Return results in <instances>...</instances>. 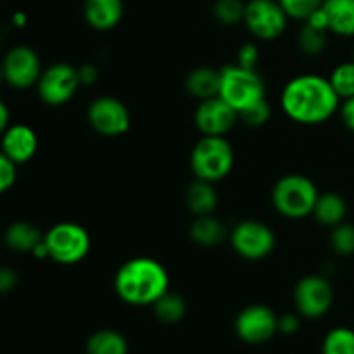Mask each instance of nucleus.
<instances>
[{
  "instance_id": "obj_1",
  "label": "nucleus",
  "mask_w": 354,
  "mask_h": 354,
  "mask_svg": "<svg viewBox=\"0 0 354 354\" xmlns=\"http://www.w3.org/2000/svg\"><path fill=\"white\" fill-rule=\"evenodd\" d=\"M282 109L301 124H320L341 109V99L330 80L320 75H301L290 80L282 92Z\"/></svg>"
},
{
  "instance_id": "obj_2",
  "label": "nucleus",
  "mask_w": 354,
  "mask_h": 354,
  "mask_svg": "<svg viewBox=\"0 0 354 354\" xmlns=\"http://www.w3.org/2000/svg\"><path fill=\"white\" fill-rule=\"evenodd\" d=\"M118 297L131 306H151L169 289L165 266L152 258H133L124 263L114 277Z\"/></svg>"
},
{
  "instance_id": "obj_3",
  "label": "nucleus",
  "mask_w": 354,
  "mask_h": 354,
  "mask_svg": "<svg viewBox=\"0 0 354 354\" xmlns=\"http://www.w3.org/2000/svg\"><path fill=\"white\" fill-rule=\"evenodd\" d=\"M234 149L225 137L204 135L190 154V168L196 178L211 183L223 180L234 168Z\"/></svg>"
},
{
  "instance_id": "obj_4",
  "label": "nucleus",
  "mask_w": 354,
  "mask_h": 354,
  "mask_svg": "<svg viewBox=\"0 0 354 354\" xmlns=\"http://www.w3.org/2000/svg\"><path fill=\"white\" fill-rule=\"evenodd\" d=\"M318 196L317 185L308 176L286 175L273 187L272 203L282 216L299 220L313 214Z\"/></svg>"
},
{
  "instance_id": "obj_5",
  "label": "nucleus",
  "mask_w": 354,
  "mask_h": 354,
  "mask_svg": "<svg viewBox=\"0 0 354 354\" xmlns=\"http://www.w3.org/2000/svg\"><path fill=\"white\" fill-rule=\"evenodd\" d=\"M220 97L237 113H242L265 99V83L256 69L244 68L241 64L225 66L221 68Z\"/></svg>"
},
{
  "instance_id": "obj_6",
  "label": "nucleus",
  "mask_w": 354,
  "mask_h": 354,
  "mask_svg": "<svg viewBox=\"0 0 354 354\" xmlns=\"http://www.w3.org/2000/svg\"><path fill=\"white\" fill-rule=\"evenodd\" d=\"M48 258L59 265H76L90 251V235L82 225L62 221L44 234Z\"/></svg>"
},
{
  "instance_id": "obj_7",
  "label": "nucleus",
  "mask_w": 354,
  "mask_h": 354,
  "mask_svg": "<svg viewBox=\"0 0 354 354\" xmlns=\"http://www.w3.org/2000/svg\"><path fill=\"white\" fill-rule=\"evenodd\" d=\"M78 69L68 62H55L44 69L37 83L38 95L47 106H62L75 97L80 88Z\"/></svg>"
},
{
  "instance_id": "obj_8",
  "label": "nucleus",
  "mask_w": 354,
  "mask_h": 354,
  "mask_svg": "<svg viewBox=\"0 0 354 354\" xmlns=\"http://www.w3.org/2000/svg\"><path fill=\"white\" fill-rule=\"evenodd\" d=\"M289 16L279 0H249L245 3L244 23L256 38L275 40L286 31Z\"/></svg>"
},
{
  "instance_id": "obj_9",
  "label": "nucleus",
  "mask_w": 354,
  "mask_h": 354,
  "mask_svg": "<svg viewBox=\"0 0 354 354\" xmlns=\"http://www.w3.org/2000/svg\"><path fill=\"white\" fill-rule=\"evenodd\" d=\"M294 304L301 317L310 320L322 318L334 304V289L324 277L308 275L294 289Z\"/></svg>"
},
{
  "instance_id": "obj_10",
  "label": "nucleus",
  "mask_w": 354,
  "mask_h": 354,
  "mask_svg": "<svg viewBox=\"0 0 354 354\" xmlns=\"http://www.w3.org/2000/svg\"><path fill=\"white\" fill-rule=\"evenodd\" d=\"M232 245L244 259L258 261L275 249V234L268 225L256 220L241 221L232 232Z\"/></svg>"
},
{
  "instance_id": "obj_11",
  "label": "nucleus",
  "mask_w": 354,
  "mask_h": 354,
  "mask_svg": "<svg viewBox=\"0 0 354 354\" xmlns=\"http://www.w3.org/2000/svg\"><path fill=\"white\" fill-rule=\"evenodd\" d=\"M88 123L104 137H120L130 130V111L114 97H99L88 107Z\"/></svg>"
},
{
  "instance_id": "obj_12",
  "label": "nucleus",
  "mask_w": 354,
  "mask_h": 354,
  "mask_svg": "<svg viewBox=\"0 0 354 354\" xmlns=\"http://www.w3.org/2000/svg\"><path fill=\"white\" fill-rule=\"evenodd\" d=\"M41 71L44 69H41L40 57L28 45L12 47L2 61L3 82L14 88H30L37 85Z\"/></svg>"
},
{
  "instance_id": "obj_13",
  "label": "nucleus",
  "mask_w": 354,
  "mask_h": 354,
  "mask_svg": "<svg viewBox=\"0 0 354 354\" xmlns=\"http://www.w3.org/2000/svg\"><path fill=\"white\" fill-rule=\"evenodd\" d=\"M235 332L248 344H263L279 332V317L268 306L252 304L237 315Z\"/></svg>"
},
{
  "instance_id": "obj_14",
  "label": "nucleus",
  "mask_w": 354,
  "mask_h": 354,
  "mask_svg": "<svg viewBox=\"0 0 354 354\" xmlns=\"http://www.w3.org/2000/svg\"><path fill=\"white\" fill-rule=\"evenodd\" d=\"M239 120V113L220 95L201 100L196 111V124L203 135L223 137Z\"/></svg>"
},
{
  "instance_id": "obj_15",
  "label": "nucleus",
  "mask_w": 354,
  "mask_h": 354,
  "mask_svg": "<svg viewBox=\"0 0 354 354\" xmlns=\"http://www.w3.org/2000/svg\"><path fill=\"white\" fill-rule=\"evenodd\" d=\"M0 151L16 165H24L37 154V133L28 124H10L0 137Z\"/></svg>"
},
{
  "instance_id": "obj_16",
  "label": "nucleus",
  "mask_w": 354,
  "mask_h": 354,
  "mask_svg": "<svg viewBox=\"0 0 354 354\" xmlns=\"http://www.w3.org/2000/svg\"><path fill=\"white\" fill-rule=\"evenodd\" d=\"M85 19L93 30L107 31L118 26L124 14L123 0H85Z\"/></svg>"
},
{
  "instance_id": "obj_17",
  "label": "nucleus",
  "mask_w": 354,
  "mask_h": 354,
  "mask_svg": "<svg viewBox=\"0 0 354 354\" xmlns=\"http://www.w3.org/2000/svg\"><path fill=\"white\" fill-rule=\"evenodd\" d=\"M221 86V69L209 68V66H201L189 73L185 80V88L190 95L197 97L201 100L213 99L220 95Z\"/></svg>"
},
{
  "instance_id": "obj_18",
  "label": "nucleus",
  "mask_w": 354,
  "mask_h": 354,
  "mask_svg": "<svg viewBox=\"0 0 354 354\" xmlns=\"http://www.w3.org/2000/svg\"><path fill=\"white\" fill-rule=\"evenodd\" d=\"M325 16L330 33L354 37V0H324Z\"/></svg>"
},
{
  "instance_id": "obj_19",
  "label": "nucleus",
  "mask_w": 354,
  "mask_h": 354,
  "mask_svg": "<svg viewBox=\"0 0 354 354\" xmlns=\"http://www.w3.org/2000/svg\"><path fill=\"white\" fill-rule=\"evenodd\" d=\"M7 248L16 252H33L35 248L44 241V234L28 221H14L3 234Z\"/></svg>"
},
{
  "instance_id": "obj_20",
  "label": "nucleus",
  "mask_w": 354,
  "mask_h": 354,
  "mask_svg": "<svg viewBox=\"0 0 354 354\" xmlns=\"http://www.w3.org/2000/svg\"><path fill=\"white\" fill-rule=\"evenodd\" d=\"M346 214H348V204H346L344 197L335 192L318 196L313 209V216L318 223L334 228L341 225L342 221H346Z\"/></svg>"
},
{
  "instance_id": "obj_21",
  "label": "nucleus",
  "mask_w": 354,
  "mask_h": 354,
  "mask_svg": "<svg viewBox=\"0 0 354 354\" xmlns=\"http://www.w3.org/2000/svg\"><path fill=\"white\" fill-rule=\"evenodd\" d=\"M187 207L197 216H206L213 214V211L218 206V192L214 189V183L197 180L187 190Z\"/></svg>"
},
{
  "instance_id": "obj_22",
  "label": "nucleus",
  "mask_w": 354,
  "mask_h": 354,
  "mask_svg": "<svg viewBox=\"0 0 354 354\" xmlns=\"http://www.w3.org/2000/svg\"><path fill=\"white\" fill-rule=\"evenodd\" d=\"M225 235V225L211 214L197 216L190 227V237L201 248H216L220 242H223Z\"/></svg>"
},
{
  "instance_id": "obj_23",
  "label": "nucleus",
  "mask_w": 354,
  "mask_h": 354,
  "mask_svg": "<svg viewBox=\"0 0 354 354\" xmlns=\"http://www.w3.org/2000/svg\"><path fill=\"white\" fill-rule=\"evenodd\" d=\"M86 354H128V342L120 332L104 328L90 335Z\"/></svg>"
},
{
  "instance_id": "obj_24",
  "label": "nucleus",
  "mask_w": 354,
  "mask_h": 354,
  "mask_svg": "<svg viewBox=\"0 0 354 354\" xmlns=\"http://www.w3.org/2000/svg\"><path fill=\"white\" fill-rule=\"evenodd\" d=\"M328 33L330 31L325 28L315 26L310 21H304L303 28L297 35V44L306 55H320L328 45Z\"/></svg>"
},
{
  "instance_id": "obj_25",
  "label": "nucleus",
  "mask_w": 354,
  "mask_h": 354,
  "mask_svg": "<svg viewBox=\"0 0 354 354\" xmlns=\"http://www.w3.org/2000/svg\"><path fill=\"white\" fill-rule=\"evenodd\" d=\"M154 313L162 324H178L180 320H183L187 313V304L183 301L182 296L173 292H166L165 296L159 297L154 304Z\"/></svg>"
},
{
  "instance_id": "obj_26",
  "label": "nucleus",
  "mask_w": 354,
  "mask_h": 354,
  "mask_svg": "<svg viewBox=\"0 0 354 354\" xmlns=\"http://www.w3.org/2000/svg\"><path fill=\"white\" fill-rule=\"evenodd\" d=\"M322 354H354V330L337 327L328 332L322 344Z\"/></svg>"
},
{
  "instance_id": "obj_27",
  "label": "nucleus",
  "mask_w": 354,
  "mask_h": 354,
  "mask_svg": "<svg viewBox=\"0 0 354 354\" xmlns=\"http://www.w3.org/2000/svg\"><path fill=\"white\" fill-rule=\"evenodd\" d=\"M330 83L334 86L335 93L341 100H348L354 97V61H348L339 64L332 71Z\"/></svg>"
},
{
  "instance_id": "obj_28",
  "label": "nucleus",
  "mask_w": 354,
  "mask_h": 354,
  "mask_svg": "<svg viewBox=\"0 0 354 354\" xmlns=\"http://www.w3.org/2000/svg\"><path fill=\"white\" fill-rule=\"evenodd\" d=\"M330 248L339 256L354 254V225L342 221L341 225L332 228Z\"/></svg>"
},
{
  "instance_id": "obj_29",
  "label": "nucleus",
  "mask_w": 354,
  "mask_h": 354,
  "mask_svg": "<svg viewBox=\"0 0 354 354\" xmlns=\"http://www.w3.org/2000/svg\"><path fill=\"white\" fill-rule=\"evenodd\" d=\"M213 12L220 23L230 26L244 21L245 3L242 0H216Z\"/></svg>"
},
{
  "instance_id": "obj_30",
  "label": "nucleus",
  "mask_w": 354,
  "mask_h": 354,
  "mask_svg": "<svg viewBox=\"0 0 354 354\" xmlns=\"http://www.w3.org/2000/svg\"><path fill=\"white\" fill-rule=\"evenodd\" d=\"M279 3L289 17L306 21L311 14H315L324 6V0H279Z\"/></svg>"
},
{
  "instance_id": "obj_31",
  "label": "nucleus",
  "mask_w": 354,
  "mask_h": 354,
  "mask_svg": "<svg viewBox=\"0 0 354 354\" xmlns=\"http://www.w3.org/2000/svg\"><path fill=\"white\" fill-rule=\"evenodd\" d=\"M270 116H272V109H270V104L266 102V99L259 100L254 106L239 113V120H242L249 127H263L270 120Z\"/></svg>"
},
{
  "instance_id": "obj_32",
  "label": "nucleus",
  "mask_w": 354,
  "mask_h": 354,
  "mask_svg": "<svg viewBox=\"0 0 354 354\" xmlns=\"http://www.w3.org/2000/svg\"><path fill=\"white\" fill-rule=\"evenodd\" d=\"M17 176V165L10 161L2 151H0V194L7 192L14 185Z\"/></svg>"
},
{
  "instance_id": "obj_33",
  "label": "nucleus",
  "mask_w": 354,
  "mask_h": 354,
  "mask_svg": "<svg viewBox=\"0 0 354 354\" xmlns=\"http://www.w3.org/2000/svg\"><path fill=\"white\" fill-rule=\"evenodd\" d=\"M259 61V52L258 47L254 44H244L239 50L237 55V64L244 66V68L249 69H256V64Z\"/></svg>"
},
{
  "instance_id": "obj_34",
  "label": "nucleus",
  "mask_w": 354,
  "mask_h": 354,
  "mask_svg": "<svg viewBox=\"0 0 354 354\" xmlns=\"http://www.w3.org/2000/svg\"><path fill=\"white\" fill-rule=\"evenodd\" d=\"M17 286V275L9 266H0V294H7Z\"/></svg>"
},
{
  "instance_id": "obj_35",
  "label": "nucleus",
  "mask_w": 354,
  "mask_h": 354,
  "mask_svg": "<svg viewBox=\"0 0 354 354\" xmlns=\"http://www.w3.org/2000/svg\"><path fill=\"white\" fill-rule=\"evenodd\" d=\"M299 317L292 313H286L282 317H279V332L286 335H292L299 330Z\"/></svg>"
},
{
  "instance_id": "obj_36",
  "label": "nucleus",
  "mask_w": 354,
  "mask_h": 354,
  "mask_svg": "<svg viewBox=\"0 0 354 354\" xmlns=\"http://www.w3.org/2000/svg\"><path fill=\"white\" fill-rule=\"evenodd\" d=\"M78 76L82 85L90 86L97 82V78H99V69L93 64H83L82 68H78Z\"/></svg>"
},
{
  "instance_id": "obj_37",
  "label": "nucleus",
  "mask_w": 354,
  "mask_h": 354,
  "mask_svg": "<svg viewBox=\"0 0 354 354\" xmlns=\"http://www.w3.org/2000/svg\"><path fill=\"white\" fill-rule=\"evenodd\" d=\"M341 118L342 123L346 124V128L354 131V97L344 100V104L341 106Z\"/></svg>"
},
{
  "instance_id": "obj_38",
  "label": "nucleus",
  "mask_w": 354,
  "mask_h": 354,
  "mask_svg": "<svg viewBox=\"0 0 354 354\" xmlns=\"http://www.w3.org/2000/svg\"><path fill=\"white\" fill-rule=\"evenodd\" d=\"M10 127V111L7 107V104L0 99V137L3 135V131Z\"/></svg>"
},
{
  "instance_id": "obj_39",
  "label": "nucleus",
  "mask_w": 354,
  "mask_h": 354,
  "mask_svg": "<svg viewBox=\"0 0 354 354\" xmlns=\"http://www.w3.org/2000/svg\"><path fill=\"white\" fill-rule=\"evenodd\" d=\"M12 21L16 26H24V24H26V16H24L23 12H17V14H14Z\"/></svg>"
},
{
  "instance_id": "obj_40",
  "label": "nucleus",
  "mask_w": 354,
  "mask_h": 354,
  "mask_svg": "<svg viewBox=\"0 0 354 354\" xmlns=\"http://www.w3.org/2000/svg\"><path fill=\"white\" fill-rule=\"evenodd\" d=\"M3 80V73H2V64H0V83H2Z\"/></svg>"
},
{
  "instance_id": "obj_41",
  "label": "nucleus",
  "mask_w": 354,
  "mask_h": 354,
  "mask_svg": "<svg viewBox=\"0 0 354 354\" xmlns=\"http://www.w3.org/2000/svg\"><path fill=\"white\" fill-rule=\"evenodd\" d=\"M353 61H354V54H353Z\"/></svg>"
}]
</instances>
